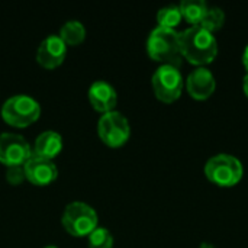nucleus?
<instances>
[{
    "label": "nucleus",
    "mask_w": 248,
    "mask_h": 248,
    "mask_svg": "<svg viewBox=\"0 0 248 248\" xmlns=\"http://www.w3.org/2000/svg\"><path fill=\"white\" fill-rule=\"evenodd\" d=\"M243 64H244V67L247 68V71H248V45L246 46L244 54H243Z\"/></svg>",
    "instance_id": "nucleus-20"
},
{
    "label": "nucleus",
    "mask_w": 248,
    "mask_h": 248,
    "mask_svg": "<svg viewBox=\"0 0 248 248\" xmlns=\"http://www.w3.org/2000/svg\"><path fill=\"white\" fill-rule=\"evenodd\" d=\"M205 174L217 186L231 187L241 180L244 169L237 157L230 154H218L206 161Z\"/></svg>",
    "instance_id": "nucleus-4"
},
{
    "label": "nucleus",
    "mask_w": 248,
    "mask_h": 248,
    "mask_svg": "<svg viewBox=\"0 0 248 248\" xmlns=\"http://www.w3.org/2000/svg\"><path fill=\"white\" fill-rule=\"evenodd\" d=\"M1 118L12 126L25 128L33 124L41 115V106L29 94H15L1 106Z\"/></svg>",
    "instance_id": "nucleus-3"
},
{
    "label": "nucleus",
    "mask_w": 248,
    "mask_h": 248,
    "mask_svg": "<svg viewBox=\"0 0 248 248\" xmlns=\"http://www.w3.org/2000/svg\"><path fill=\"white\" fill-rule=\"evenodd\" d=\"M32 155V147L25 137L15 132L0 134V163L10 166H23Z\"/></svg>",
    "instance_id": "nucleus-8"
},
{
    "label": "nucleus",
    "mask_w": 248,
    "mask_h": 248,
    "mask_svg": "<svg viewBox=\"0 0 248 248\" xmlns=\"http://www.w3.org/2000/svg\"><path fill=\"white\" fill-rule=\"evenodd\" d=\"M97 221L99 218L94 208L80 201L68 203L61 218L64 230L74 237L89 235L97 227Z\"/></svg>",
    "instance_id": "nucleus-5"
},
{
    "label": "nucleus",
    "mask_w": 248,
    "mask_h": 248,
    "mask_svg": "<svg viewBox=\"0 0 248 248\" xmlns=\"http://www.w3.org/2000/svg\"><path fill=\"white\" fill-rule=\"evenodd\" d=\"M97 132L100 140L109 147L124 145L131 135V126L128 119L118 110L102 113L97 122Z\"/></svg>",
    "instance_id": "nucleus-7"
},
{
    "label": "nucleus",
    "mask_w": 248,
    "mask_h": 248,
    "mask_svg": "<svg viewBox=\"0 0 248 248\" xmlns=\"http://www.w3.org/2000/svg\"><path fill=\"white\" fill-rule=\"evenodd\" d=\"M62 150V137L55 131H44L41 132L33 144L32 153L45 158H54Z\"/></svg>",
    "instance_id": "nucleus-13"
},
{
    "label": "nucleus",
    "mask_w": 248,
    "mask_h": 248,
    "mask_svg": "<svg viewBox=\"0 0 248 248\" xmlns=\"http://www.w3.org/2000/svg\"><path fill=\"white\" fill-rule=\"evenodd\" d=\"M182 57L189 62L203 67L212 62L218 54V42L212 32L195 25L179 33Z\"/></svg>",
    "instance_id": "nucleus-1"
},
{
    "label": "nucleus",
    "mask_w": 248,
    "mask_h": 248,
    "mask_svg": "<svg viewBox=\"0 0 248 248\" xmlns=\"http://www.w3.org/2000/svg\"><path fill=\"white\" fill-rule=\"evenodd\" d=\"M151 83L155 96L164 103L177 100L183 90V76L180 68L174 65H160L153 74Z\"/></svg>",
    "instance_id": "nucleus-6"
},
{
    "label": "nucleus",
    "mask_w": 248,
    "mask_h": 248,
    "mask_svg": "<svg viewBox=\"0 0 248 248\" xmlns=\"http://www.w3.org/2000/svg\"><path fill=\"white\" fill-rule=\"evenodd\" d=\"M26 179L35 186H46L58 177V169L51 158H45L32 153L23 164Z\"/></svg>",
    "instance_id": "nucleus-9"
},
{
    "label": "nucleus",
    "mask_w": 248,
    "mask_h": 248,
    "mask_svg": "<svg viewBox=\"0 0 248 248\" xmlns=\"http://www.w3.org/2000/svg\"><path fill=\"white\" fill-rule=\"evenodd\" d=\"M186 87L192 97L198 100H203L212 96V93L215 92L217 80L211 70L205 67H198L187 76Z\"/></svg>",
    "instance_id": "nucleus-12"
},
{
    "label": "nucleus",
    "mask_w": 248,
    "mask_h": 248,
    "mask_svg": "<svg viewBox=\"0 0 248 248\" xmlns=\"http://www.w3.org/2000/svg\"><path fill=\"white\" fill-rule=\"evenodd\" d=\"M224 20H225V13L222 12V9H219V7H208V12L203 16L199 26L205 28L209 32H214V31H218L224 25Z\"/></svg>",
    "instance_id": "nucleus-18"
},
{
    "label": "nucleus",
    "mask_w": 248,
    "mask_h": 248,
    "mask_svg": "<svg viewBox=\"0 0 248 248\" xmlns=\"http://www.w3.org/2000/svg\"><path fill=\"white\" fill-rule=\"evenodd\" d=\"M182 12H180V7L176 6V4H169V6H164L158 10L157 13V22H158V26H163V28H170V29H174L180 20H182Z\"/></svg>",
    "instance_id": "nucleus-16"
},
{
    "label": "nucleus",
    "mask_w": 248,
    "mask_h": 248,
    "mask_svg": "<svg viewBox=\"0 0 248 248\" xmlns=\"http://www.w3.org/2000/svg\"><path fill=\"white\" fill-rule=\"evenodd\" d=\"M44 248H58V247H57V246H45Z\"/></svg>",
    "instance_id": "nucleus-23"
},
{
    "label": "nucleus",
    "mask_w": 248,
    "mask_h": 248,
    "mask_svg": "<svg viewBox=\"0 0 248 248\" xmlns=\"http://www.w3.org/2000/svg\"><path fill=\"white\" fill-rule=\"evenodd\" d=\"M60 38L65 45H78L86 38V28L80 20L70 19L60 28Z\"/></svg>",
    "instance_id": "nucleus-14"
},
{
    "label": "nucleus",
    "mask_w": 248,
    "mask_h": 248,
    "mask_svg": "<svg viewBox=\"0 0 248 248\" xmlns=\"http://www.w3.org/2000/svg\"><path fill=\"white\" fill-rule=\"evenodd\" d=\"M6 179L10 185H20L25 179H26V174H25V169L23 166H10L7 167L6 170Z\"/></svg>",
    "instance_id": "nucleus-19"
},
{
    "label": "nucleus",
    "mask_w": 248,
    "mask_h": 248,
    "mask_svg": "<svg viewBox=\"0 0 248 248\" xmlns=\"http://www.w3.org/2000/svg\"><path fill=\"white\" fill-rule=\"evenodd\" d=\"M243 87H244V93H246V96L248 97V73L246 74V77H244V83H243Z\"/></svg>",
    "instance_id": "nucleus-21"
},
{
    "label": "nucleus",
    "mask_w": 248,
    "mask_h": 248,
    "mask_svg": "<svg viewBox=\"0 0 248 248\" xmlns=\"http://www.w3.org/2000/svg\"><path fill=\"white\" fill-rule=\"evenodd\" d=\"M65 55H67V45L60 38V35L55 33L44 38L36 49V61L48 70L58 67L64 61Z\"/></svg>",
    "instance_id": "nucleus-10"
},
{
    "label": "nucleus",
    "mask_w": 248,
    "mask_h": 248,
    "mask_svg": "<svg viewBox=\"0 0 248 248\" xmlns=\"http://www.w3.org/2000/svg\"><path fill=\"white\" fill-rule=\"evenodd\" d=\"M89 100L90 105L102 113L115 110L118 103V93L115 87L106 80H96L89 87Z\"/></svg>",
    "instance_id": "nucleus-11"
},
{
    "label": "nucleus",
    "mask_w": 248,
    "mask_h": 248,
    "mask_svg": "<svg viewBox=\"0 0 248 248\" xmlns=\"http://www.w3.org/2000/svg\"><path fill=\"white\" fill-rule=\"evenodd\" d=\"M89 248H112L113 235L105 227H96L89 235Z\"/></svg>",
    "instance_id": "nucleus-17"
},
{
    "label": "nucleus",
    "mask_w": 248,
    "mask_h": 248,
    "mask_svg": "<svg viewBox=\"0 0 248 248\" xmlns=\"http://www.w3.org/2000/svg\"><path fill=\"white\" fill-rule=\"evenodd\" d=\"M147 52L154 61L161 62V65L167 64L180 68L182 52L179 32L163 26L154 28L147 39Z\"/></svg>",
    "instance_id": "nucleus-2"
},
{
    "label": "nucleus",
    "mask_w": 248,
    "mask_h": 248,
    "mask_svg": "<svg viewBox=\"0 0 248 248\" xmlns=\"http://www.w3.org/2000/svg\"><path fill=\"white\" fill-rule=\"evenodd\" d=\"M179 7H180L182 16L189 23H192V26L199 25L208 12V4L203 0H183Z\"/></svg>",
    "instance_id": "nucleus-15"
},
{
    "label": "nucleus",
    "mask_w": 248,
    "mask_h": 248,
    "mask_svg": "<svg viewBox=\"0 0 248 248\" xmlns=\"http://www.w3.org/2000/svg\"><path fill=\"white\" fill-rule=\"evenodd\" d=\"M199 248H215V247H214V246H212L211 243H202V244H201V247H199Z\"/></svg>",
    "instance_id": "nucleus-22"
}]
</instances>
